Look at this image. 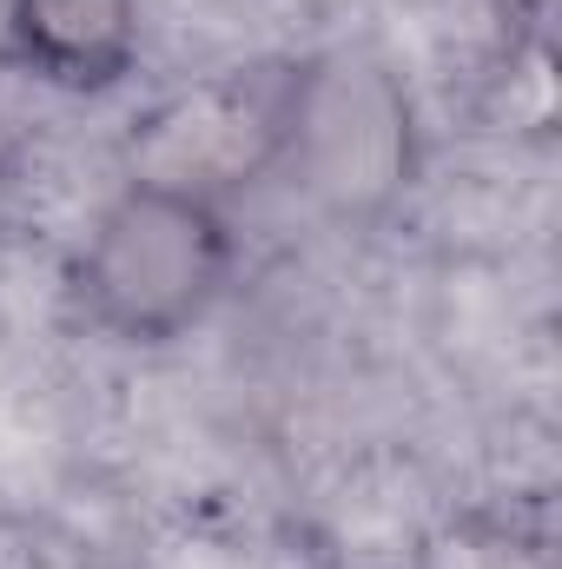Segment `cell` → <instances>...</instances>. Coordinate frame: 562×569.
<instances>
[{"mask_svg": "<svg viewBox=\"0 0 562 569\" xmlns=\"http://www.w3.org/2000/svg\"><path fill=\"white\" fill-rule=\"evenodd\" d=\"M272 166L338 226H378L423 172V127L404 73L364 47H331L279 73Z\"/></svg>", "mask_w": 562, "mask_h": 569, "instance_id": "1", "label": "cell"}, {"mask_svg": "<svg viewBox=\"0 0 562 569\" xmlns=\"http://www.w3.org/2000/svg\"><path fill=\"white\" fill-rule=\"evenodd\" d=\"M232 259L239 239L212 192L127 179L93 212L67 284L93 331L120 345H172L225 298Z\"/></svg>", "mask_w": 562, "mask_h": 569, "instance_id": "2", "label": "cell"}, {"mask_svg": "<svg viewBox=\"0 0 562 569\" xmlns=\"http://www.w3.org/2000/svg\"><path fill=\"white\" fill-rule=\"evenodd\" d=\"M7 53L60 93H107L140 60V0H7Z\"/></svg>", "mask_w": 562, "mask_h": 569, "instance_id": "3", "label": "cell"}, {"mask_svg": "<svg viewBox=\"0 0 562 569\" xmlns=\"http://www.w3.org/2000/svg\"><path fill=\"white\" fill-rule=\"evenodd\" d=\"M7 140H13V127H7V60H0V152H7Z\"/></svg>", "mask_w": 562, "mask_h": 569, "instance_id": "4", "label": "cell"}]
</instances>
